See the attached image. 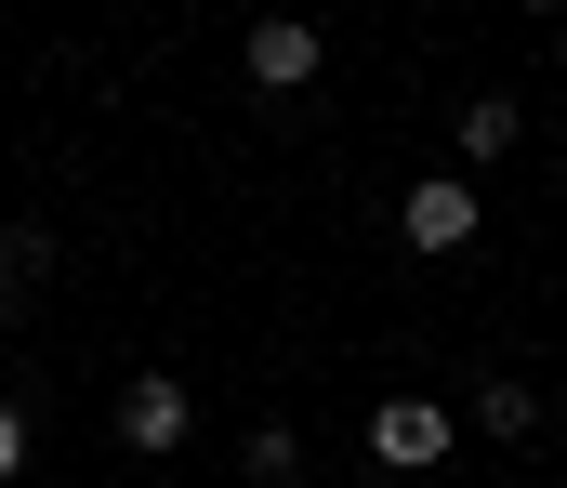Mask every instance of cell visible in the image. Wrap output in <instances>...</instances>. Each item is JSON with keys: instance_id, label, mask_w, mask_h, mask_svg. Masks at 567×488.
<instances>
[{"instance_id": "cell-8", "label": "cell", "mask_w": 567, "mask_h": 488, "mask_svg": "<svg viewBox=\"0 0 567 488\" xmlns=\"http://www.w3.org/2000/svg\"><path fill=\"white\" fill-rule=\"evenodd\" d=\"M13 463H27V423H13V396H0V476H13Z\"/></svg>"}, {"instance_id": "cell-5", "label": "cell", "mask_w": 567, "mask_h": 488, "mask_svg": "<svg viewBox=\"0 0 567 488\" xmlns=\"http://www.w3.org/2000/svg\"><path fill=\"white\" fill-rule=\"evenodd\" d=\"M515 133H528L515 93H475V106H462V159H515Z\"/></svg>"}, {"instance_id": "cell-2", "label": "cell", "mask_w": 567, "mask_h": 488, "mask_svg": "<svg viewBox=\"0 0 567 488\" xmlns=\"http://www.w3.org/2000/svg\"><path fill=\"white\" fill-rule=\"evenodd\" d=\"M475 225H488V211H475V185H462V172H423V185L396 198V238L435 251V264H449V251H475Z\"/></svg>"}, {"instance_id": "cell-1", "label": "cell", "mask_w": 567, "mask_h": 488, "mask_svg": "<svg viewBox=\"0 0 567 488\" xmlns=\"http://www.w3.org/2000/svg\"><path fill=\"white\" fill-rule=\"evenodd\" d=\"M449 449H462V423H449L435 396H383V409H370V463H383V476H435Z\"/></svg>"}, {"instance_id": "cell-6", "label": "cell", "mask_w": 567, "mask_h": 488, "mask_svg": "<svg viewBox=\"0 0 567 488\" xmlns=\"http://www.w3.org/2000/svg\"><path fill=\"white\" fill-rule=\"evenodd\" d=\"M303 476V436H290V423H251V488H290Z\"/></svg>"}, {"instance_id": "cell-9", "label": "cell", "mask_w": 567, "mask_h": 488, "mask_svg": "<svg viewBox=\"0 0 567 488\" xmlns=\"http://www.w3.org/2000/svg\"><path fill=\"white\" fill-rule=\"evenodd\" d=\"M13 251H27V238H13V225H0V291H13Z\"/></svg>"}, {"instance_id": "cell-7", "label": "cell", "mask_w": 567, "mask_h": 488, "mask_svg": "<svg viewBox=\"0 0 567 488\" xmlns=\"http://www.w3.org/2000/svg\"><path fill=\"white\" fill-rule=\"evenodd\" d=\"M475 423H488V436H528V423H542V396H528V383H488V396H475Z\"/></svg>"}, {"instance_id": "cell-3", "label": "cell", "mask_w": 567, "mask_h": 488, "mask_svg": "<svg viewBox=\"0 0 567 488\" xmlns=\"http://www.w3.org/2000/svg\"><path fill=\"white\" fill-rule=\"evenodd\" d=\"M185 423H198V409H185V383H172V370H133V383H120V436H133L145 463H158V449H185Z\"/></svg>"}, {"instance_id": "cell-10", "label": "cell", "mask_w": 567, "mask_h": 488, "mask_svg": "<svg viewBox=\"0 0 567 488\" xmlns=\"http://www.w3.org/2000/svg\"><path fill=\"white\" fill-rule=\"evenodd\" d=\"M528 13H567V0H528Z\"/></svg>"}, {"instance_id": "cell-4", "label": "cell", "mask_w": 567, "mask_h": 488, "mask_svg": "<svg viewBox=\"0 0 567 488\" xmlns=\"http://www.w3.org/2000/svg\"><path fill=\"white\" fill-rule=\"evenodd\" d=\"M251 80H265V93H303V80H317V27H303V13H251Z\"/></svg>"}]
</instances>
